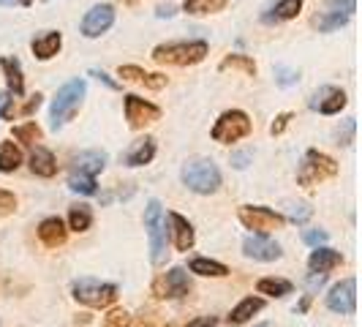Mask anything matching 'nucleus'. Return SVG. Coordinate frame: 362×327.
<instances>
[{"label":"nucleus","mask_w":362,"mask_h":327,"mask_svg":"<svg viewBox=\"0 0 362 327\" xmlns=\"http://www.w3.org/2000/svg\"><path fill=\"white\" fill-rule=\"evenodd\" d=\"M0 117L3 120L14 117V112H11V93H0Z\"/></svg>","instance_id":"nucleus-42"},{"label":"nucleus","mask_w":362,"mask_h":327,"mask_svg":"<svg viewBox=\"0 0 362 327\" xmlns=\"http://www.w3.org/2000/svg\"><path fill=\"white\" fill-rule=\"evenodd\" d=\"M112 25H115V8L109 3H98V6H93L90 11L85 14L79 30H82L85 38H98L104 36Z\"/></svg>","instance_id":"nucleus-11"},{"label":"nucleus","mask_w":362,"mask_h":327,"mask_svg":"<svg viewBox=\"0 0 362 327\" xmlns=\"http://www.w3.org/2000/svg\"><path fill=\"white\" fill-rule=\"evenodd\" d=\"M117 76H123V79H128V82H139V85H145V88H150V91H161V88H166V76H163V74H147L145 69L131 66V63L120 66V69H117Z\"/></svg>","instance_id":"nucleus-18"},{"label":"nucleus","mask_w":362,"mask_h":327,"mask_svg":"<svg viewBox=\"0 0 362 327\" xmlns=\"http://www.w3.org/2000/svg\"><path fill=\"white\" fill-rule=\"evenodd\" d=\"M22 166V150L14 142H0V172L11 175Z\"/></svg>","instance_id":"nucleus-28"},{"label":"nucleus","mask_w":362,"mask_h":327,"mask_svg":"<svg viewBox=\"0 0 362 327\" xmlns=\"http://www.w3.org/2000/svg\"><path fill=\"white\" fill-rule=\"evenodd\" d=\"M335 175H338L335 159H329L327 153L310 147V150H305L303 164H300V169H297V183L305 185V188H313V185H319V183L335 178Z\"/></svg>","instance_id":"nucleus-5"},{"label":"nucleus","mask_w":362,"mask_h":327,"mask_svg":"<svg viewBox=\"0 0 362 327\" xmlns=\"http://www.w3.org/2000/svg\"><path fill=\"white\" fill-rule=\"evenodd\" d=\"M346 19L349 17H341V14H329V11H325V14H316V17L310 19V25H313V28H319L322 33H329V30L344 28Z\"/></svg>","instance_id":"nucleus-33"},{"label":"nucleus","mask_w":362,"mask_h":327,"mask_svg":"<svg viewBox=\"0 0 362 327\" xmlns=\"http://www.w3.org/2000/svg\"><path fill=\"white\" fill-rule=\"evenodd\" d=\"M310 213H313V210H310L308 205H294V207H291V221H294V224H303V221L310 218Z\"/></svg>","instance_id":"nucleus-41"},{"label":"nucleus","mask_w":362,"mask_h":327,"mask_svg":"<svg viewBox=\"0 0 362 327\" xmlns=\"http://www.w3.org/2000/svg\"><path fill=\"white\" fill-rule=\"evenodd\" d=\"M60 47H63V36L57 30H47V33H41L38 38H33V44H30V50H33V54H36L38 60L54 57V54L60 52Z\"/></svg>","instance_id":"nucleus-23"},{"label":"nucleus","mask_w":362,"mask_h":327,"mask_svg":"<svg viewBox=\"0 0 362 327\" xmlns=\"http://www.w3.org/2000/svg\"><path fill=\"white\" fill-rule=\"evenodd\" d=\"M182 185L194 194H216L221 188V169L210 159H191L180 169Z\"/></svg>","instance_id":"nucleus-2"},{"label":"nucleus","mask_w":362,"mask_h":327,"mask_svg":"<svg viewBox=\"0 0 362 327\" xmlns=\"http://www.w3.org/2000/svg\"><path fill=\"white\" fill-rule=\"evenodd\" d=\"M14 137H17L19 142H28V145H33V142H41L44 131H41L36 123H25V126H14Z\"/></svg>","instance_id":"nucleus-34"},{"label":"nucleus","mask_w":362,"mask_h":327,"mask_svg":"<svg viewBox=\"0 0 362 327\" xmlns=\"http://www.w3.org/2000/svg\"><path fill=\"white\" fill-rule=\"evenodd\" d=\"M0 69H3V74H6V82H8V93H14V96H22V93H25V76H22V63H19L17 57L6 54V57H0Z\"/></svg>","instance_id":"nucleus-24"},{"label":"nucleus","mask_w":362,"mask_h":327,"mask_svg":"<svg viewBox=\"0 0 362 327\" xmlns=\"http://www.w3.org/2000/svg\"><path fill=\"white\" fill-rule=\"evenodd\" d=\"M243 254L254 262H275L281 259V246L267 235H248L243 240Z\"/></svg>","instance_id":"nucleus-13"},{"label":"nucleus","mask_w":362,"mask_h":327,"mask_svg":"<svg viewBox=\"0 0 362 327\" xmlns=\"http://www.w3.org/2000/svg\"><path fill=\"white\" fill-rule=\"evenodd\" d=\"M237 216H240L245 229H254V235H270L286 224V218L281 213H275L270 207H262V205H243L237 210Z\"/></svg>","instance_id":"nucleus-8"},{"label":"nucleus","mask_w":362,"mask_h":327,"mask_svg":"<svg viewBox=\"0 0 362 327\" xmlns=\"http://www.w3.org/2000/svg\"><path fill=\"white\" fill-rule=\"evenodd\" d=\"M300 11H303V0H278L275 6H270V8L262 14V22H264V25H281V22L294 19Z\"/></svg>","instance_id":"nucleus-19"},{"label":"nucleus","mask_w":362,"mask_h":327,"mask_svg":"<svg viewBox=\"0 0 362 327\" xmlns=\"http://www.w3.org/2000/svg\"><path fill=\"white\" fill-rule=\"evenodd\" d=\"M128 325H131V316L123 309L109 311L107 316H104V322H101V327H128Z\"/></svg>","instance_id":"nucleus-37"},{"label":"nucleus","mask_w":362,"mask_h":327,"mask_svg":"<svg viewBox=\"0 0 362 327\" xmlns=\"http://www.w3.org/2000/svg\"><path fill=\"white\" fill-rule=\"evenodd\" d=\"M327 11L341 14V17H351L357 11V0H327Z\"/></svg>","instance_id":"nucleus-35"},{"label":"nucleus","mask_w":362,"mask_h":327,"mask_svg":"<svg viewBox=\"0 0 362 327\" xmlns=\"http://www.w3.org/2000/svg\"><path fill=\"white\" fill-rule=\"evenodd\" d=\"M30 169L38 178H54L57 175V161H54V156L47 147L36 145L33 153H30Z\"/></svg>","instance_id":"nucleus-25"},{"label":"nucleus","mask_w":362,"mask_h":327,"mask_svg":"<svg viewBox=\"0 0 362 327\" xmlns=\"http://www.w3.org/2000/svg\"><path fill=\"white\" fill-rule=\"evenodd\" d=\"M275 82L281 88H291V85L300 82V74L294 71V69H289V66H275Z\"/></svg>","instance_id":"nucleus-36"},{"label":"nucleus","mask_w":362,"mask_h":327,"mask_svg":"<svg viewBox=\"0 0 362 327\" xmlns=\"http://www.w3.org/2000/svg\"><path fill=\"white\" fill-rule=\"evenodd\" d=\"M71 294L76 303H82V306H88V309H109V306L117 300L120 289H117L115 284H107V281L79 278V281H74Z\"/></svg>","instance_id":"nucleus-6"},{"label":"nucleus","mask_w":362,"mask_h":327,"mask_svg":"<svg viewBox=\"0 0 362 327\" xmlns=\"http://www.w3.org/2000/svg\"><path fill=\"white\" fill-rule=\"evenodd\" d=\"M351 134H354V120H346L344 131H338V145H349L351 142Z\"/></svg>","instance_id":"nucleus-43"},{"label":"nucleus","mask_w":362,"mask_h":327,"mask_svg":"<svg viewBox=\"0 0 362 327\" xmlns=\"http://www.w3.org/2000/svg\"><path fill=\"white\" fill-rule=\"evenodd\" d=\"M0 6H22V8H28V6H33V0H0Z\"/></svg>","instance_id":"nucleus-49"},{"label":"nucleus","mask_w":362,"mask_h":327,"mask_svg":"<svg viewBox=\"0 0 362 327\" xmlns=\"http://www.w3.org/2000/svg\"><path fill=\"white\" fill-rule=\"evenodd\" d=\"M256 289L259 294H270V297H286L291 294V287L289 281H284V278H262L259 284H256Z\"/></svg>","instance_id":"nucleus-31"},{"label":"nucleus","mask_w":362,"mask_h":327,"mask_svg":"<svg viewBox=\"0 0 362 327\" xmlns=\"http://www.w3.org/2000/svg\"><path fill=\"white\" fill-rule=\"evenodd\" d=\"M156 159V139H139V142H134V145L126 150V156H123V164L126 166H145Z\"/></svg>","instance_id":"nucleus-22"},{"label":"nucleus","mask_w":362,"mask_h":327,"mask_svg":"<svg viewBox=\"0 0 362 327\" xmlns=\"http://www.w3.org/2000/svg\"><path fill=\"white\" fill-rule=\"evenodd\" d=\"M216 325H218L216 316H199V319L188 322V327H216Z\"/></svg>","instance_id":"nucleus-46"},{"label":"nucleus","mask_w":362,"mask_h":327,"mask_svg":"<svg viewBox=\"0 0 362 327\" xmlns=\"http://www.w3.org/2000/svg\"><path fill=\"white\" fill-rule=\"evenodd\" d=\"M172 14H175V6H169V3H166V6H158V11H156V17H172Z\"/></svg>","instance_id":"nucleus-48"},{"label":"nucleus","mask_w":362,"mask_h":327,"mask_svg":"<svg viewBox=\"0 0 362 327\" xmlns=\"http://www.w3.org/2000/svg\"><path fill=\"white\" fill-rule=\"evenodd\" d=\"M291 117H294L291 112H281V115L275 117V123H272V126H270V134H272V137H278V134H284V131H286V126H289V123H291Z\"/></svg>","instance_id":"nucleus-39"},{"label":"nucleus","mask_w":362,"mask_h":327,"mask_svg":"<svg viewBox=\"0 0 362 327\" xmlns=\"http://www.w3.org/2000/svg\"><path fill=\"white\" fill-rule=\"evenodd\" d=\"M93 224V210L88 205H74L69 207V229L74 232H88Z\"/></svg>","instance_id":"nucleus-30"},{"label":"nucleus","mask_w":362,"mask_h":327,"mask_svg":"<svg viewBox=\"0 0 362 327\" xmlns=\"http://www.w3.org/2000/svg\"><path fill=\"white\" fill-rule=\"evenodd\" d=\"M226 8V0H185L182 11L191 17H204V14H218Z\"/></svg>","instance_id":"nucleus-27"},{"label":"nucleus","mask_w":362,"mask_h":327,"mask_svg":"<svg viewBox=\"0 0 362 327\" xmlns=\"http://www.w3.org/2000/svg\"><path fill=\"white\" fill-rule=\"evenodd\" d=\"M262 309H264V300L262 297H245V300H240L235 309H232V314L226 316V322L232 327L248 325L254 319V314H259Z\"/></svg>","instance_id":"nucleus-21"},{"label":"nucleus","mask_w":362,"mask_h":327,"mask_svg":"<svg viewBox=\"0 0 362 327\" xmlns=\"http://www.w3.org/2000/svg\"><path fill=\"white\" fill-rule=\"evenodd\" d=\"M341 265H344V254L335 248H327V246H316L308 256V268L313 275H327Z\"/></svg>","instance_id":"nucleus-14"},{"label":"nucleus","mask_w":362,"mask_h":327,"mask_svg":"<svg viewBox=\"0 0 362 327\" xmlns=\"http://www.w3.org/2000/svg\"><path fill=\"white\" fill-rule=\"evenodd\" d=\"M120 3H126V6H134V3H139V0H120Z\"/></svg>","instance_id":"nucleus-51"},{"label":"nucleus","mask_w":362,"mask_h":327,"mask_svg":"<svg viewBox=\"0 0 362 327\" xmlns=\"http://www.w3.org/2000/svg\"><path fill=\"white\" fill-rule=\"evenodd\" d=\"M188 270L197 272V275H204V278H223V275H229V268H226V265H221L216 259H204V256L191 259Z\"/></svg>","instance_id":"nucleus-26"},{"label":"nucleus","mask_w":362,"mask_h":327,"mask_svg":"<svg viewBox=\"0 0 362 327\" xmlns=\"http://www.w3.org/2000/svg\"><path fill=\"white\" fill-rule=\"evenodd\" d=\"M104 166H107V153H101V150H85V153L71 159L74 172H82V175H90V178L104 172Z\"/></svg>","instance_id":"nucleus-20"},{"label":"nucleus","mask_w":362,"mask_h":327,"mask_svg":"<svg viewBox=\"0 0 362 327\" xmlns=\"http://www.w3.org/2000/svg\"><path fill=\"white\" fill-rule=\"evenodd\" d=\"M327 309L335 314H354L357 309V281L344 278L341 284H335L327 292Z\"/></svg>","instance_id":"nucleus-12"},{"label":"nucleus","mask_w":362,"mask_h":327,"mask_svg":"<svg viewBox=\"0 0 362 327\" xmlns=\"http://www.w3.org/2000/svg\"><path fill=\"white\" fill-rule=\"evenodd\" d=\"M38 237H41V243H44L47 248H57V246H63V243H66L69 229H66L63 218L49 216V218H44V221L38 224Z\"/></svg>","instance_id":"nucleus-17"},{"label":"nucleus","mask_w":362,"mask_h":327,"mask_svg":"<svg viewBox=\"0 0 362 327\" xmlns=\"http://www.w3.org/2000/svg\"><path fill=\"white\" fill-rule=\"evenodd\" d=\"M308 306H310V294H308V297H305V300H303V303H300V309H297V311H305V309H308Z\"/></svg>","instance_id":"nucleus-50"},{"label":"nucleus","mask_w":362,"mask_h":327,"mask_svg":"<svg viewBox=\"0 0 362 327\" xmlns=\"http://www.w3.org/2000/svg\"><path fill=\"white\" fill-rule=\"evenodd\" d=\"M41 101H44V96H41V93L30 96V101H28V104L22 107V115H33V112H36V109L41 107Z\"/></svg>","instance_id":"nucleus-44"},{"label":"nucleus","mask_w":362,"mask_h":327,"mask_svg":"<svg viewBox=\"0 0 362 327\" xmlns=\"http://www.w3.org/2000/svg\"><path fill=\"white\" fill-rule=\"evenodd\" d=\"M248 161H251V153L245 150V153H235L232 156V166H237V169H245L248 166Z\"/></svg>","instance_id":"nucleus-45"},{"label":"nucleus","mask_w":362,"mask_h":327,"mask_svg":"<svg viewBox=\"0 0 362 327\" xmlns=\"http://www.w3.org/2000/svg\"><path fill=\"white\" fill-rule=\"evenodd\" d=\"M145 226L150 235V259H153V265H163L169 256V240H166V213L158 200L147 202Z\"/></svg>","instance_id":"nucleus-4"},{"label":"nucleus","mask_w":362,"mask_h":327,"mask_svg":"<svg viewBox=\"0 0 362 327\" xmlns=\"http://www.w3.org/2000/svg\"><path fill=\"white\" fill-rule=\"evenodd\" d=\"M93 76H98V79H101V82H107L109 88H112V91H117V88H120V85H117V82H112V79H109V74H104V71H98V69H93Z\"/></svg>","instance_id":"nucleus-47"},{"label":"nucleus","mask_w":362,"mask_h":327,"mask_svg":"<svg viewBox=\"0 0 362 327\" xmlns=\"http://www.w3.org/2000/svg\"><path fill=\"white\" fill-rule=\"evenodd\" d=\"M310 109H319L322 115H338L346 107V93L338 88H322V91L313 93V98L308 101Z\"/></svg>","instance_id":"nucleus-16"},{"label":"nucleus","mask_w":362,"mask_h":327,"mask_svg":"<svg viewBox=\"0 0 362 327\" xmlns=\"http://www.w3.org/2000/svg\"><path fill=\"white\" fill-rule=\"evenodd\" d=\"M251 134V117L243 109H226L213 126V139L221 145H232L240 142Z\"/></svg>","instance_id":"nucleus-7"},{"label":"nucleus","mask_w":362,"mask_h":327,"mask_svg":"<svg viewBox=\"0 0 362 327\" xmlns=\"http://www.w3.org/2000/svg\"><path fill=\"white\" fill-rule=\"evenodd\" d=\"M85 93H88L85 79H71V82H66V85L57 91V96L52 98V109H49V117H52L54 131L63 128L74 115H76V109L82 107Z\"/></svg>","instance_id":"nucleus-3"},{"label":"nucleus","mask_w":362,"mask_h":327,"mask_svg":"<svg viewBox=\"0 0 362 327\" xmlns=\"http://www.w3.org/2000/svg\"><path fill=\"white\" fill-rule=\"evenodd\" d=\"M69 188H71V191H76V194L93 197V194L98 191V183H95V178H90V175H82V172H71V178H69Z\"/></svg>","instance_id":"nucleus-32"},{"label":"nucleus","mask_w":362,"mask_h":327,"mask_svg":"<svg viewBox=\"0 0 362 327\" xmlns=\"http://www.w3.org/2000/svg\"><path fill=\"white\" fill-rule=\"evenodd\" d=\"M126 120L131 128H145V126H153L156 120H161V107H156V104H150L145 98H139V96H126Z\"/></svg>","instance_id":"nucleus-10"},{"label":"nucleus","mask_w":362,"mask_h":327,"mask_svg":"<svg viewBox=\"0 0 362 327\" xmlns=\"http://www.w3.org/2000/svg\"><path fill=\"white\" fill-rule=\"evenodd\" d=\"M17 210V197L11 194V191H6V188H0V218L11 216Z\"/></svg>","instance_id":"nucleus-38"},{"label":"nucleus","mask_w":362,"mask_h":327,"mask_svg":"<svg viewBox=\"0 0 362 327\" xmlns=\"http://www.w3.org/2000/svg\"><path fill=\"white\" fill-rule=\"evenodd\" d=\"M188 292H191V278L185 268H172L153 281V294L158 300H180V297H188Z\"/></svg>","instance_id":"nucleus-9"},{"label":"nucleus","mask_w":362,"mask_h":327,"mask_svg":"<svg viewBox=\"0 0 362 327\" xmlns=\"http://www.w3.org/2000/svg\"><path fill=\"white\" fill-rule=\"evenodd\" d=\"M221 71H243L248 74V76H256V63L254 57H248V54H226L223 60H221V66H218Z\"/></svg>","instance_id":"nucleus-29"},{"label":"nucleus","mask_w":362,"mask_h":327,"mask_svg":"<svg viewBox=\"0 0 362 327\" xmlns=\"http://www.w3.org/2000/svg\"><path fill=\"white\" fill-rule=\"evenodd\" d=\"M207 41H169L153 50V60L161 66H197L207 57Z\"/></svg>","instance_id":"nucleus-1"},{"label":"nucleus","mask_w":362,"mask_h":327,"mask_svg":"<svg viewBox=\"0 0 362 327\" xmlns=\"http://www.w3.org/2000/svg\"><path fill=\"white\" fill-rule=\"evenodd\" d=\"M303 240H305L308 246H319V243L327 240V232L325 229H305V232H303Z\"/></svg>","instance_id":"nucleus-40"},{"label":"nucleus","mask_w":362,"mask_h":327,"mask_svg":"<svg viewBox=\"0 0 362 327\" xmlns=\"http://www.w3.org/2000/svg\"><path fill=\"white\" fill-rule=\"evenodd\" d=\"M169 218V229H172V237H175V248L177 251H191L194 243H197V232L191 226V221L180 213H166Z\"/></svg>","instance_id":"nucleus-15"}]
</instances>
